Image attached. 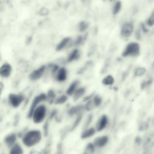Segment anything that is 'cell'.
<instances>
[{
    "label": "cell",
    "mask_w": 154,
    "mask_h": 154,
    "mask_svg": "<svg viewBox=\"0 0 154 154\" xmlns=\"http://www.w3.org/2000/svg\"><path fill=\"white\" fill-rule=\"evenodd\" d=\"M122 8V2L121 1H117L114 4L112 8V14L113 15L117 14Z\"/></svg>",
    "instance_id": "cell-22"
},
{
    "label": "cell",
    "mask_w": 154,
    "mask_h": 154,
    "mask_svg": "<svg viewBox=\"0 0 154 154\" xmlns=\"http://www.w3.org/2000/svg\"><path fill=\"white\" fill-rule=\"evenodd\" d=\"M3 84L2 82H1V91H2V89H3Z\"/></svg>",
    "instance_id": "cell-38"
},
{
    "label": "cell",
    "mask_w": 154,
    "mask_h": 154,
    "mask_svg": "<svg viewBox=\"0 0 154 154\" xmlns=\"http://www.w3.org/2000/svg\"><path fill=\"white\" fill-rule=\"evenodd\" d=\"M96 132V130L94 128H89L85 129L81 134V138L82 139H87L93 136Z\"/></svg>",
    "instance_id": "cell-13"
},
{
    "label": "cell",
    "mask_w": 154,
    "mask_h": 154,
    "mask_svg": "<svg viewBox=\"0 0 154 154\" xmlns=\"http://www.w3.org/2000/svg\"><path fill=\"white\" fill-rule=\"evenodd\" d=\"M78 84H79L78 81L76 80L72 82L66 90L67 94L69 96H72V94H73L75 91L76 90V87L78 85Z\"/></svg>",
    "instance_id": "cell-17"
},
{
    "label": "cell",
    "mask_w": 154,
    "mask_h": 154,
    "mask_svg": "<svg viewBox=\"0 0 154 154\" xmlns=\"http://www.w3.org/2000/svg\"><path fill=\"white\" fill-rule=\"evenodd\" d=\"M42 138V133L38 130H31L22 137L23 144L28 147H31L40 143Z\"/></svg>",
    "instance_id": "cell-1"
},
{
    "label": "cell",
    "mask_w": 154,
    "mask_h": 154,
    "mask_svg": "<svg viewBox=\"0 0 154 154\" xmlns=\"http://www.w3.org/2000/svg\"><path fill=\"white\" fill-rule=\"evenodd\" d=\"M84 39H85V38H84L83 36H82V35H79V36L76 38V39L75 40V42H74V45H75V46H78V45L82 44V43L84 42Z\"/></svg>",
    "instance_id": "cell-30"
},
{
    "label": "cell",
    "mask_w": 154,
    "mask_h": 154,
    "mask_svg": "<svg viewBox=\"0 0 154 154\" xmlns=\"http://www.w3.org/2000/svg\"><path fill=\"white\" fill-rule=\"evenodd\" d=\"M93 94H90V96H87V97H85V98H84V101H88V100H90L91 99V98L92 97V96H93Z\"/></svg>",
    "instance_id": "cell-37"
},
{
    "label": "cell",
    "mask_w": 154,
    "mask_h": 154,
    "mask_svg": "<svg viewBox=\"0 0 154 154\" xmlns=\"http://www.w3.org/2000/svg\"><path fill=\"white\" fill-rule=\"evenodd\" d=\"M24 96L22 94L11 93L8 95V102L14 108L18 107L23 101Z\"/></svg>",
    "instance_id": "cell-5"
},
{
    "label": "cell",
    "mask_w": 154,
    "mask_h": 154,
    "mask_svg": "<svg viewBox=\"0 0 154 154\" xmlns=\"http://www.w3.org/2000/svg\"><path fill=\"white\" fill-rule=\"evenodd\" d=\"M80 57V54H79V51L78 49H73L69 55L67 59V61L68 63H70L72 62L75 60H76L78 59H79Z\"/></svg>",
    "instance_id": "cell-16"
},
{
    "label": "cell",
    "mask_w": 154,
    "mask_h": 154,
    "mask_svg": "<svg viewBox=\"0 0 154 154\" xmlns=\"http://www.w3.org/2000/svg\"><path fill=\"white\" fill-rule=\"evenodd\" d=\"M8 154H23V148L19 144L16 143L10 148Z\"/></svg>",
    "instance_id": "cell-15"
},
{
    "label": "cell",
    "mask_w": 154,
    "mask_h": 154,
    "mask_svg": "<svg viewBox=\"0 0 154 154\" xmlns=\"http://www.w3.org/2000/svg\"><path fill=\"white\" fill-rule=\"evenodd\" d=\"M67 78V70L64 67L59 69L56 75V80L58 82H64Z\"/></svg>",
    "instance_id": "cell-12"
},
{
    "label": "cell",
    "mask_w": 154,
    "mask_h": 154,
    "mask_svg": "<svg viewBox=\"0 0 154 154\" xmlns=\"http://www.w3.org/2000/svg\"><path fill=\"white\" fill-rule=\"evenodd\" d=\"M83 109H84V106L83 105H76L71 107L68 111V114L70 116L75 114L79 113Z\"/></svg>",
    "instance_id": "cell-18"
},
{
    "label": "cell",
    "mask_w": 154,
    "mask_h": 154,
    "mask_svg": "<svg viewBox=\"0 0 154 154\" xmlns=\"http://www.w3.org/2000/svg\"><path fill=\"white\" fill-rule=\"evenodd\" d=\"M55 116H57V111L55 109V110H54V111L51 112V115H50V116H49L50 119H52Z\"/></svg>",
    "instance_id": "cell-36"
},
{
    "label": "cell",
    "mask_w": 154,
    "mask_h": 154,
    "mask_svg": "<svg viewBox=\"0 0 154 154\" xmlns=\"http://www.w3.org/2000/svg\"><path fill=\"white\" fill-rule=\"evenodd\" d=\"M134 31V25L131 22H127L125 23L121 28L120 34L124 38L130 37Z\"/></svg>",
    "instance_id": "cell-6"
},
{
    "label": "cell",
    "mask_w": 154,
    "mask_h": 154,
    "mask_svg": "<svg viewBox=\"0 0 154 154\" xmlns=\"http://www.w3.org/2000/svg\"><path fill=\"white\" fill-rule=\"evenodd\" d=\"M11 70V66L8 63H5L1 66L0 68V75L2 78H7L10 75Z\"/></svg>",
    "instance_id": "cell-10"
},
{
    "label": "cell",
    "mask_w": 154,
    "mask_h": 154,
    "mask_svg": "<svg viewBox=\"0 0 154 154\" xmlns=\"http://www.w3.org/2000/svg\"><path fill=\"white\" fill-rule=\"evenodd\" d=\"M140 54V46L138 43L132 42L129 43L122 53L123 57H137Z\"/></svg>",
    "instance_id": "cell-2"
},
{
    "label": "cell",
    "mask_w": 154,
    "mask_h": 154,
    "mask_svg": "<svg viewBox=\"0 0 154 154\" xmlns=\"http://www.w3.org/2000/svg\"><path fill=\"white\" fill-rule=\"evenodd\" d=\"M94 149H95V146L93 144V143H88L85 148V154H93V152H94Z\"/></svg>",
    "instance_id": "cell-24"
},
{
    "label": "cell",
    "mask_w": 154,
    "mask_h": 154,
    "mask_svg": "<svg viewBox=\"0 0 154 154\" xmlns=\"http://www.w3.org/2000/svg\"><path fill=\"white\" fill-rule=\"evenodd\" d=\"M55 94L53 90H49L48 91L47 94V99L48 100L49 103H52L54 102H55Z\"/></svg>",
    "instance_id": "cell-23"
},
{
    "label": "cell",
    "mask_w": 154,
    "mask_h": 154,
    "mask_svg": "<svg viewBox=\"0 0 154 154\" xmlns=\"http://www.w3.org/2000/svg\"><path fill=\"white\" fill-rule=\"evenodd\" d=\"M46 69V66L42 65L38 69L32 71L29 75V78L32 81H36L40 79L43 75Z\"/></svg>",
    "instance_id": "cell-7"
},
{
    "label": "cell",
    "mask_w": 154,
    "mask_h": 154,
    "mask_svg": "<svg viewBox=\"0 0 154 154\" xmlns=\"http://www.w3.org/2000/svg\"><path fill=\"white\" fill-rule=\"evenodd\" d=\"M108 123V118L106 115H102L98 119L96 125V131H103Z\"/></svg>",
    "instance_id": "cell-8"
},
{
    "label": "cell",
    "mask_w": 154,
    "mask_h": 154,
    "mask_svg": "<svg viewBox=\"0 0 154 154\" xmlns=\"http://www.w3.org/2000/svg\"><path fill=\"white\" fill-rule=\"evenodd\" d=\"M87 28H88V24L84 21H81L78 23V29L81 32L85 31Z\"/></svg>",
    "instance_id": "cell-27"
},
{
    "label": "cell",
    "mask_w": 154,
    "mask_h": 154,
    "mask_svg": "<svg viewBox=\"0 0 154 154\" xmlns=\"http://www.w3.org/2000/svg\"><path fill=\"white\" fill-rule=\"evenodd\" d=\"M146 72V69L144 67H137L134 72V76L135 77H140L143 76Z\"/></svg>",
    "instance_id": "cell-20"
},
{
    "label": "cell",
    "mask_w": 154,
    "mask_h": 154,
    "mask_svg": "<svg viewBox=\"0 0 154 154\" xmlns=\"http://www.w3.org/2000/svg\"><path fill=\"white\" fill-rule=\"evenodd\" d=\"M81 119H82V115H81V114H79V115L77 116L76 119L75 120V122H74V123H73V126H72V127L71 130L74 129L79 125V123L80 122H81Z\"/></svg>",
    "instance_id": "cell-29"
},
{
    "label": "cell",
    "mask_w": 154,
    "mask_h": 154,
    "mask_svg": "<svg viewBox=\"0 0 154 154\" xmlns=\"http://www.w3.org/2000/svg\"><path fill=\"white\" fill-rule=\"evenodd\" d=\"M102 101V99L99 95H95L93 100V105L94 106H99L101 104Z\"/></svg>",
    "instance_id": "cell-25"
},
{
    "label": "cell",
    "mask_w": 154,
    "mask_h": 154,
    "mask_svg": "<svg viewBox=\"0 0 154 154\" xmlns=\"http://www.w3.org/2000/svg\"><path fill=\"white\" fill-rule=\"evenodd\" d=\"M67 99V97L66 95H61L55 100V103L58 105L63 104L66 102Z\"/></svg>",
    "instance_id": "cell-26"
},
{
    "label": "cell",
    "mask_w": 154,
    "mask_h": 154,
    "mask_svg": "<svg viewBox=\"0 0 154 154\" xmlns=\"http://www.w3.org/2000/svg\"><path fill=\"white\" fill-rule=\"evenodd\" d=\"M46 115V108L44 105L38 106L35 109L32 119L35 123H40L45 119Z\"/></svg>",
    "instance_id": "cell-3"
},
{
    "label": "cell",
    "mask_w": 154,
    "mask_h": 154,
    "mask_svg": "<svg viewBox=\"0 0 154 154\" xmlns=\"http://www.w3.org/2000/svg\"><path fill=\"white\" fill-rule=\"evenodd\" d=\"M146 25L149 26H152L154 25V13H152L146 20Z\"/></svg>",
    "instance_id": "cell-28"
},
{
    "label": "cell",
    "mask_w": 154,
    "mask_h": 154,
    "mask_svg": "<svg viewBox=\"0 0 154 154\" xmlns=\"http://www.w3.org/2000/svg\"><path fill=\"white\" fill-rule=\"evenodd\" d=\"M109 141V137L107 135H102L96 138L93 141L95 147L102 148L105 147Z\"/></svg>",
    "instance_id": "cell-9"
},
{
    "label": "cell",
    "mask_w": 154,
    "mask_h": 154,
    "mask_svg": "<svg viewBox=\"0 0 154 154\" xmlns=\"http://www.w3.org/2000/svg\"><path fill=\"white\" fill-rule=\"evenodd\" d=\"M43 128H44V132H45V135H47L48 132V122H46L43 126Z\"/></svg>",
    "instance_id": "cell-35"
},
{
    "label": "cell",
    "mask_w": 154,
    "mask_h": 154,
    "mask_svg": "<svg viewBox=\"0 0 154 154\" xmlns=\"http://www.w3.org/2000/svg\"><path fill=\"white\" fill-rule=\"evenodd\" d=\"M85 92V88L84 87H80L76 89V90L75 91V93L73 94V100L75 101L78 100L84 94Z\"/></svg>",
    "instance_id": "cell-19"
},
{
    "label": "cell",
    "mask_w": 154,
    "mask_h": 154,
    "mask_svg": "<svg viewBox=\"0 0 154 154\" xmlns=\"http://www.w3.org/2000/svg\"><path fill=\"white\" fill-rule=\"evenodd\" d=\"M71 40V38L70 37H64L63 38L57 45L56 46V51H60L65 48L70 43Z\"/></svg>",
    "instance_id": "cell-14"
},
{
    "label": "cell",
    "mask_w": 154,
    "mask_h": 154,
    "mask_svg": "<svg viewBox=\"0 0 154 154\" xmlns=\"http://www.w3.org/2000/svg\"><path fill=\"white\" fill-rule=\"evenodd\" d=\"M47 100V94L45 93H41L37 96H36L32 100L31 106L29 107V109L28 110V118H32L33 113L36 109V108L38 106V105L45 100Z\"/></svg>",
    "instance_id": "cell-4"
},
{
    "label": "cell",
    "mask_w": 154,
    "mask_h": 154,
    "mask_svg": "<svg viewBox=\"0 0 154 154\" xmlns=\"http://www.w3.org/2000/svg\"><path fill=\"white\" fill-rule=\"evenodd\" d=\"M17 140V135L15 133H11L7 135L4 138V143L8 147H11L13 145L16 143Z\"/></svg>",
    "instance_id": "cell-11"
},
{
    "label": "cell",
    "mask_w": 154,
    "mask_h": 154,
    "mask_svg": "<svg viewBox=\"0 0 154 154\" xmlns=\"http://www.w3.org/2000/svg\"><path fill=\"white\" fill-rule=\"evenodd\" d=\"M49 68L51 69V72L52 73H55V72H57L58 70H59V67L58 65L57 64H50L49 65Z\"/></svg>",
    "instance_id": "cell-31"
},
{
    "label": "cell",
    "mask_w": 154,
    "mask_h": 154,
    "mask_svg": "<svg viewBox=\"0 0 154 154\" xmlns=\"http://www.w3.org/2000/svg\"><path fill=\"white\" fill-rule=\"evenodd\" d=\"M102 82L105 85H112L114 82V79L112 75H107L103 78Z\"/></svg>",
    "instance_id": "cell-21"
},
{
    "label": "cell",
    "mask_w": 154,
    "mask_h": 154,
    "mask_svg": "<svg viewBox=\"0 0 154 154\" xmlns=\"http://www.w3.org/2000/svg\"><path fill=\"white\" fill-rule=\"evenodd\" d=\"M93 105V100H90L87 102L86 104L84 105V109H86L87 111H90L92 109V105Z\"/></svg>",
    "instance_id": "cell-32"
},
{
    "label": "cell",
    "mask_w": 154,
    "mask_h": 154,
    "mask_svg": "<svg viewBox=\"0 0 154 154\" xmlns=\"http://www.w3.org/2000/svg\"><path fill=\"white\" fill-rule=\"evenodd\" d=\"M48 13V10L45 7H42L39 10V14L42 16L47 15Z\"/></svg>",
    "instance_id": "cell-33"
},
{
    "label": "cell",
    "mask_w": 154,
    "mask_h": 154,
    "mask_svg": "<svg viewBox=\"0 0 154 154\" xmlns=\"http://www.w3.org/2000/svg\"><path fill=\"white\" fill-rule=\"evenodd\" d=\"M92 119H93V116H92V115H89V116L88 117V118H87V121H86V122H85V125H84V128H85V129H87V128L88 126V125L90 124V123H91V122L92 121Z\"/></svg>",
    "instance_id": "cell-34"
}]
</instances>
